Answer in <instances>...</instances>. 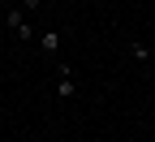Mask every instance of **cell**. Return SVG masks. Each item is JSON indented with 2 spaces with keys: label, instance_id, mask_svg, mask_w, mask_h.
Here are the masks:
<instances>
[{
  "label": "cell",
  "instance_id": "obj_3",
  "mask_svg": "<svg viewBox=\"0 0 155 142\" xmlns=\"http://www.w3.org/2000/svg\"><path fill=\"white\" fill-rule=\"evenodd\" d=\"M39 43H43L48 56H56V52H61V35H56V30H43V35H39Z\"/></svg>",
  "mask_w": 155,
  "mask_h": 142
},
{
  "label": "cell",
  "instance_id": "obj_2",
  "mask_svg": "<svg viewBox=\"0 0 155 142\" xmlns=\"http://www.w3.org/2000/svg\"><path fill=\"white\" fill-rule=\"evenodd\" d=\"M73 95H78V78H73V69L61 60V65H56V99H73Z\"/></svg>",
  "mask_w": 155,
  "mask_h": 142
},
{
  "label": "cell",
  "instance_id": "obj_5",
  "mask_svg": "<svg viewBox=\"0 0 155 142\" xmlns=\"http://www.w3.org/2000/svg\"><path fill=\"white\" fill-rule=\"evenodd\" d=\"M39 5H43V0H22V9L30 13V9H39Z\"/></svg>",
  "mask_w": 155,
  "mask_h": 142
},
{
  "label": "cell",
  "instance_id": "obj_4",
  "mask_svg": "<svg viewBox=\"0 0 155 142\" xmlns=\"http://www.w3.org/2000/svg\"><path fill=\"white\" fill-rule=\"evenodd\" d=\"M129 56H134V60H151V43L134 39V43H129Z\"/></svg>",
  "mask_w": 155,
  "mask_h": 142
},
{
  "label": "cell",
  "instance_id": "obj_1",
  "mask_svg": "<svg viewBox=\"0 0 155 142\" xmlns=\"http://www.w3.org/2000/svg\"><path fill=\"white\" fill-rule=\"evenodd\" d=\"M5 26H9L17 39H30V35H35V26H30V13H26L22 5H9V13H5Z\"/></svg>",
  "mask_w": 155,
  "mask_h": 142
}]
</instances>
